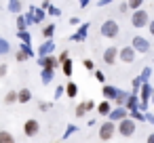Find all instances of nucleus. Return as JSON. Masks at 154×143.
I'll return each instance as SVG.
<instances>
[{"instance_id": "obj_1", "label": "nucleus", "mask_w": 154, "mask_h": 143, "mask_svg": "<svg viewBox=\"0 0 154 143\" xmlns=\"http://www.w3.org/2000/svg\"><path fill=\"white\" fill-rule=\"evenodd\" d=\"M103 97H106V101H116V105L118 107H122L125 105V101L129 99V95L125 93V91H120V88H114V86H103Z\"/></svg>"}, {"instance_id": "obj_2", "label": "nucleus", "mask_w": 154, "mask_h": 143, "mask_svg": "<svg viewBox=\"0 0 154 143\" xmlns=\"http://www.w3.org/2000/svg\"><path fill=\"white\" fill-rule=\"evenodd\" d=\"M99 32H101V36H103V38H116V36H118V32H120V28H118V23H116L114 19H108V21H103V23H101Z\"/></svg>"}, {"instance_id": "obj_3", "label": "nucleus", "mask_w": 154, "mask_h": 143, "mask_svg": "<svg viewBox=\"0 0 154 143\" xmlns=\"http://www.w3.org/2000/svg\"><path fill=\"white\" fill-rule=\"evenodd\" d=\"M135 120H131V118H125L122 122H118V126H116V133L120 135V137H133V133H135Z\"/></svg>"}, {"instance_id": "obj_4", "label": "nucleus", "mask_w": 154, "mask_h": 143, "mask_svg": "<svg viewBox=\"0 0 154 143\" xmlns=\"http://www.w3.org/2000/svg\"><path fill=\"white\" fill-rule=\"evenodd\" d=\"M150 23V17H148V13L141 9V11H135L133 15H131V25L133 28H146Z\"/></svg>"}, {"instance_id": "obj_5", "label": "nucleus", "mask_w": 154, "mask_h": 143, "mask_svg": "<svg viewBox=\"0 0 154 143\" xmlns=\"http://www.w3.org/2000/svg\"><path fill=\"white\" fill-rule=\"evenodd\" d=\"M38 133H40V122L36 118H28L23 122V135L26 137H36Z\"/></svg>"}, {"instance_id": "obj_6", "label": "nucleus", "mask_w": 154, "mask_h": 143, "mask_svg": "<svg viewBox=\"0 0 154 143\" xmlns=\"http://www.w3.org/2000/svg\"><path fill=\"white\" fill-rule=\"evenodd\" d=\"M114 135H116V124H114V122L108 120V122H103V124L99 126V139H101V141H110Z\"/></svg>"}, {"instance_id": "obj_7", "label": "nucleus", "mask_w": 154, "mask_h": 143, "mask_svg": "<svg viewBox=\"0 0 154 143\" xmlns=\"http://www.w3.org/2000/svg\"><path fill=\"white\" fill-rule=\"evenodd\" d=\"M131 46L135 49V53H148L150 51V42L146 38H141V36H133V44Z\"/></svg>"}, {"instance_id": "obj_8", "label": "nucleus", "mask_w": 154, "mask_h": 143, "mask_svg": "<svg viewBox=\"0 0 154 143\" xmlns=\"http://www.w3.org/2000/svg\"><path fill=\"white\" fill-rule=\"evenodd\" d=\"M118 59L122 63H133L135 61V49L133 46H122L120 53H118Z\"/></svg>"}, {"instance_id": "obj_9", "label": "nucleus", "mask_w": 154, "mask_h": 143, "mask_svg": "<svg viewBox=\"0 0 154 143\" xmlns=\"http://www.w3.org/2000/svg\"><path fill=\"white\" fill-rule=\"evenodd\" d=\"M118 53H120V49H116V46H108V49L103 51V61H106L108 65H114L116 59H118Z\"/></svg>"}, {"instance_id": "obj_10", "label": "nucleus", "mask_w": 154, "mask_h": 143, "mask_svg": "<svg viewBox=\"0 0 154 143\" xmlns=\"http://www.w3.org/2000/svg\"><path fill=\"white\" fill-rule=\"evenodd\" d=\"M127 116H129V112H127L125 107H114V109H112V114L108 116V120L116 124V122H122V120H125Z\"/></svg>"}, {"instance_id": "obj_11", "label": "nucleus", "mask_w": 154, "mask_h": 143, "mask_svg": "<svg viewBox=\"0 0 154 143\" xmlns=\"http://www.w3.org/2000/svg\"><path fill=\"white\" fill-rule=\"evenodd\" d=\"M150 95H154V93H152L150 84L143 82V86H141V95H139V109H146V105H148V97H150Z\"/></svg>"}, {"instance_id": "obj_12", "label": "nucleus", "mask_w": 154, "mask_h": 143, "mask_svg": "<svg viewBox=\"0 0 154 143\" xmlns=\"http://www.w3.org/2000/svg\"><path fill=\"white\" fill-rule=\"evenodd\" d=\"M53 49H55V42H53V40H45V42H42V46H40V51H38L40 59H42V57H51Z\"/></svg>"}, {"instance_id": "obj_13", "label": "nucleus", "mask_w": 154, "mask_h": 143, "mask_svg": "<svg viewBox=\"0 0 154 143\" xmlns=\"http://www.w3.org/2000/svg\"><path fill=\"white\" fill-rule=\"evenodd\" d=\"M40 65H42V70H53L55 72V67L59 65V59H55L53 55L51 57H42L40 59Z\"/></svg>"}, {"instance_id": "obj_14", "label": "nucleus", "mask_w": 154, "mask_h": 143, "mask_svg": "<svg viewBox=\"0 0 154 143\" xmlns=\"http://www.w3.org/2000/svg\"><path fill=\"white\" fill-rule=\"evenodd\" d=\"M32 101V91L30 88H19L17 91V103H30Z\"/></svg>"}, {"instance_id": "obj_15", "label": "nucleus", "mask_w": 154, "mask_h": 143, "mask_svg": "<svg viewBox=\"0 0 154 143\" xmlns=\"http://www.w3.org/2000/svg\"><path fill=\"white\" fill-rule=\"evenodd\" d=\"M137 107H139V97H137V95H129V99L125 101V109H131V112H133V109H137Z\"/></svg>"}, {"instance_id": "obj_16", "label": "nucleus", "mask_w": 154, "mask_h": 143, "mask_svg": "<svg viewBox=\"0 0 154 143\" xmlns=\"http://www.w3.org/2000/svg\"><path fill=\"white\" fill-rule=\"evenodd\" d=\"M97 112H99V116H110L112 114V105H110V101H101L99 105H97Z\"/></svg>"}, {"instance_id": "obj_17", "label": "nucleus", "mask_w": 154, "mask_h": 143, "mask_svg": "<svg viewBox=\"0 0 154 143\" xmlns=\"http://www.w3.org/2000/svg\"><path fill=\"white\" fill-rule=\"evenodd\" d=\"M66 95H68L70 99H76V95H78V86H76L74 82H66Z\"/></svg>"}, {"instance_id": "obj_18", "label": "nucleus", "mask_w": 154, "mask_h": 143, "mask_svg": "<svg viewBox=\"0 0 154 143\" xmlns=\"http://www.w3.org/2000/svg\"><path fill=\"white\" fill-rule=\"evenodd\" d=\"M87 30H89V23H85V25L78 30V34H74V36H72V40H74V42H80V40H85V38H87Z\"/></svg>"}, {"instance_id": "obj_19", "label": "nucleus", "mask_w": 154, "mask_h": 143, "mask_svg": "<svg viewBox=\"0 0 154 143\" xmlns=\"http://www.w3.org/2000/svg\"><path fill=\"white\" fill-rule=\"evenodd\" d=\"M53 34H55V25H53V23H49V25L42 28V38H45V40H51Z\"/></svg>"}, {"instance_id": "obj_20", "label": "nucleus", "mask_w": 154, "mask_h": 143, "mask_svg": "<svg viewBox=\"0 0 154 143\" xmlns=\"http://www.w3.org/2000/svg\"><path fill=\"white\" fill-rule=\"evenodd\" d=\"M53 76H55V72H53V70H42V72H40L42 84H49V82H53Z\"/></svg>"}, {"instance_id": "obj_21", "label": "nucleus", "mask_w": 154, "mask_h": 143, "mask_svg": "<svg viewBox=\"0 0 154 143\" xmlns=\"http://www.w3.org/2000/svg\"><path fill=\"white\" fill-rule=\"evenodd\" d=\"M0 143H15L13 133H9V130H0Z\"/></svg>"}, {"instance_id": "obj_22", "label": "nucleus", "mask_w": 154, "mask_h": 143, "mask_svg": "<svg viewBox=\"0 0 154 143\" xmlns=\"http://www.w3.org/2000/svg\"><path fill=\"white\" fill-rule=\"evenodd\" d=\"M7 7H9V11H11V13H15L17 17H19V13H21V9H23V4H21V2H17V0H15V2H9Z\"/></svg>"}, {"instance_id": "obj_23", "label": "nucleus", "mask_w": 154, "mask_h": 143, "mask_svg": "<svg viewBox=\"0 0 154 143\" xmlns=\"http://www.w3.org/2000/svg\"><path fill=\"white\" fill-rule=\"evenodd\" d=\"M5 103H7V105L17 103V91H9V93L5 95Z\"/></svg>"}, {"instance_id": "obj_24", "label": "nucleus", "mask_w": 154, "mask_h": 143, "mask_svg": "<svg viewBox=\"0 0 154 143\" xmlns=\"http://www.w3.org/2000/svg\"><path fill=\"white\" fill-rule=\"evenodd\" d=\"M129 116H131V120H135V122H143V120H146V114H141L139 109H133Z\"/></svg>"}, {"instance_id": "obj_25", "label": "nucleus", "mask_w": 154, "mask_h": 143, "mask_svg": "<svg viewBox=\"0 0 154 143\" xmlns=\"http://www.w3.org/2000/svg\"><path fill=\"white\" fill-rule=\"evenodd\" d=\"M141 7H143V0H131L129 2V9L135 13V11H141Z\"/></svg>"}, {"instance_id": "obj_26", "label": "nucleus", "mask_w": 154, "mask_h": 143, "mask_svg": "<svg viewBox=\"0 0 154 143\" xmlns=\"http://www.w3.org/2000/svg\"><path fill=\"white\" fill-rule=\"evenodd\" d=\"M42 19H45V11H42V9H36V11H34V17H32V21L40 23Z\"/></svg>"}, {"instance_id": "obj_27", "label": "nucleus", "mask_w": 154, "mask_h": 143, "mask_svg": "<svg viewBox=\"0 0 154 143\" xmlns=\"http://www.w3.org/2000/svg\"><path fill=\"white\" fill-rule=\"evenodd\" d=\"M61 70H63L66 76H72V59H68L66 63H61Z\"/></svg>"}, {"instance_id": "obj_28", "label": "nucleus", "mask_w": 154, "mask_h": 143, "mask_svg": "<svg viewBox=\"0 0 154 143\" xmlns=\"http://www.w3.org/2000/svg\"><path fill=\"white\" fill-rule=\"evenodd\" d=\"M9 49H11V46H9V42H7L5 38H0V55H7V53H9Z\"/></svg>"}, {"instance_id": "obj_29", "label": "nucleus", "mask_w": 154, "mask_h": 143, "mask_svg": "<svg viewBox=\"0 0 154 143\" xmlns=\"http://www.w3.org/2000/svg\"><path fill=\"white\" fill-rule=\"evenodd\" d=\"M82 65H85V70H89V72H95V63H93L91 59H85V61H82Z\"/></svg>"}, {"instance_id": "obj_30", "label": "nucleus", "mask_w": 154, "mask_h": 143, "mask_svg": "<svg viewBox=\"0 0 154 143\" xmlns=\"http://www.w3.org/2000/svg\"><path fill=\"white\" fill-rule=\"evenodd\" d=\"M76 116H78V118L87 116V109H85V105H82V103H80V105H76Z\"/></svg>"}, {"instance_id": "obj_31", "label": "nucleus", "mask_w": 154, "mask_h": 143, "mask_svg": "<svg viewBox=\"0 0 154 143\" xmlns=\"http://www.w3.org/2000/svg\"><path fill=\"white\" fill-rule=\"evenodd\" d=\"M95 78H97L99 82H106V76H103V72H99V70H95Z\"/></svg>"}, {"instance_id": "obj_32", "label": "nucleus", "mask_w": 154, "mask_h": 143, "mask_svg": "<svg viewBox=\"0 0 154 143\" xmlns=\"http://www.w3.org/2000/svg\"><path fill=\"white\" fill-rule=\"evenodd\" d=\"M63 91H66V86H57V88H55V99H59V97L63 95Z\"/></svg>"}, {"instance_id": "obj_33", "label": "nucleus", "mask_w": 154, "mask_h": 143, "mask_svg": "<svg viewBox=\"0 0 154 143\" xmlns=\"http://www.w3.org/2000/svg\"><path fill=\"white\" fill-rule=\"evenodd\" d=\"M19 38H21V40H23L26 44L30 42V36H28V32H19Z\"/></svg>"}, {"instance_id": "obj_34", "label": "nucleus", "mask_w": 154, "mask_h": 143, "mask_svg": "<svg viewBox=\"0 0 154 143\" xmlns=\"http://www.w3.org/2000/svg\"><path fill=\"white\" fill-rule=\"evenodd\" d=\"M7 72H9V65L2 63V65H0V76H7Z\"/></svg>"}, {"instance_id": "obj_35", "label": "nucleus", "mask_w": 154, "mask_h": 143, "mask_svg": "<svg viewBox=\"0 0 154 143\" xmlns=\"http://www.w3.org/2000/svg\"><path fill=\"white\" fill-rule=\"evenodd\" d=\"M82 105H85V109H87V112H89V109H93V107H95V103H93V101H85V103H82Z\"/></svg>"}, {"instance_id": "obj_36", "label": "nucleus", "mask_w": 154, "mask_h": 143, "mask_svg": "<svg viewBox=\"0 0 154 143\" xmlns=\"http://www.w3.org/2000/svg\"><path fill=\"white\" fill-rule=\"evenodd\" d=\"M146 120H148L150 124H154V116H152V114H146Z\"/></svg>"}, {"instance_id": "obj_37", "label": "nucleus", "mask_w": 154, "mask_h": 143, "mask_svg": "<svg viewBox=\"0 0 154 143\" xmlns=\"http://www.w3.org/2000/svg\"><path fill=\"white\" fill-rule=\"evenodd\" d=\"M127 9H129V2H122V4H120V11H122V13H125V11H127Z\"/></svg>"}, {"instance_id": "obj_38", "label": "nucleus", "mask_w": 154, "mask_h": 143, "mask_svg": "<svg viewBox=\"0 0 154 143\" xmlns=\"http://www.w3.org/2000/svg\"><path fill=\"white\" fill-rule=\"evenodd\" d=\"M146 143H154V133H150V135H148V141H146Z\"/></svg>"}, {"instance_id": "obj_39", "label": "nucleus", "mask_w": 154, "mask_h": 143, "mask_svg": "<svg viewBox=\"0 0 154 143\" xmlns=\"http://www.w3.org/2000/svg\"><path fill=\"white\" fill-rule=\"evenodd\" d=\"M148 25H150V34H152V36H154V19H152V21H150V23H148Z\"/></svg>"}, {"instance_id": "obj_40", "label": "nucleus", "mask_w": 154, "mask_h": 143, "mask_svg": "<svg viewBox=\"0 0 154 143\" xmlns=\"http://www.w3.org/2000/svg\"><path fill=\"white\" fill-rule=\"evenodd\" d=\"M152 103H154V95H152Z\"/></svg>"}]
</instances>
